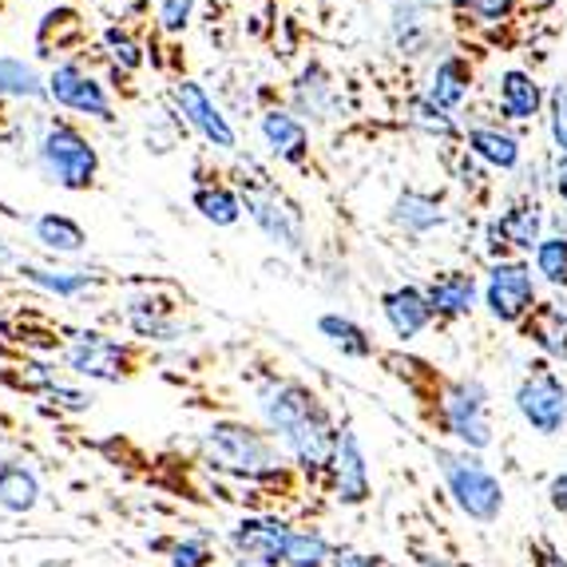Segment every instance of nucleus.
<instances>
[{"instance_id": "obj_1", "label": "nucleus", "mask_w": 567, "mask_h": 567, "mask_svg": "<svg viewBox=\"0 0 567 567\" xmlns=\"http://www.w3.org/2000/svg\"><path fill=\"white\" fill-rule=\"evenodd\" d=\"M436 473L445 481L456 512L476 524H496L504 512V484L468 449H436Z\"/></svg>"}, {"instance_id": "obj_2", "label": "nucleus", "mask_w": 567, "mask_h": 567, "mask_svg": "<svg viewBox=\"0 0 567 567\" xmlns=\"http://www.w3.org/2000/svg\"><path fill=\"white\" fill-rule=\"evenodd\" d=\"M488 389L476 378H456L436 393V429L468 453L492 445V405Z\"/></svg>"}, {"instance_id": "obj_3", "label": "nucleus", "mask_w": 567, "mask_h": 567, "mask_svg": "<svg viewBox=\"0 0 567 567\" xmlns=\"http://www.w3.org/2000/svg\"><path fill=\"white\" fill-rule=\"evenodd\" d=\"M203 449H207V456L218 468L246 476V481H266V476H275L282 468L275 441L258 433V429L243 425V421H218V425H210L203 433Z\"/></svg>"}, {"instance_id": "obj_4", "label": "nucleus", "mask_w": 567, "mask_h": 567, "mask_svg": "<svg viewBox=\"0 0 567 567\" xmlns=\"http://www.w3.org/2000/svg\"><path fill=\"white\" fill-rule=\"evenodd\" d=\"M37 163L44 171V179L64 190H87L95 183V171H100L95 147L68 123H48L44 140L37 147Z\"/></svg>"}, {"instance_id": "obj_5", "label": "nucleus", "mask_w": 567, "mask_h": 567, "mask_svg": "<svg viewBox=\"0 0 567 567\" xmlns=\"http://www.w3.org/2000/svg\"><path fill=\"white\" fill-rule=\"evenodd\" d=\"M520 421L536 436H564L567 433V381L559 378L548 361L528 365V373L516 385L512 398Z\"/></svg>"}, {"instance_id": "obj_6", "label": "nucleus", "mask_w": 567, "mask_h": 567, "mask_svg": "<svg viewBox=\"0 0 567 567\" xmlns=\"http://www.w3.org/2000/svg\"><path fill=\"white\" fill-rule=\"evenodd\" d=\"M484 306L496 322L524 326L536 313V278L524 262H492L488 282H484Z\"/></svg>"}, {"instance_id": "obj_7", "label": "nucleus", "mask_w": 567, "mask_h": 567, "mask_svg": "<svg viewBox=\"0 0 567 567\" xmlns=\"http://www.w3.org/2000/svg\"><path fill=\"white\" fill-rule=\"evenodd\" d=\"M290 524L275 516H246L230 528V548L243 556L246 567H282Z\"/></svg>"}, {"instance_id": "obj_8", "label": "nucleus", "mask_w": 567, "mask_h": 567, "mask_svg": "<svg viewBox=\"0 0 567 567\" xmlns=\"http://www.w3.org/2000/svg\"><path fill=\"white\" fill-rule=\"evenodd\" d=\"M330 476H333V501L346 504V508H358V504H365L373 496V476H369L365 449H361V436L353 429H341L338 433Z\"/></svg>"}, {"instance_id": "obj_9", "label": "nucleus", "mask_w": 567, "mask_h": 567, "mask_svg": "<svg viewBox=\"0 0 567 567\" xmlns=\"http://www.w3.org/2000/svg\"><path fill=\"white\" fill-rule=\"evenodd\" d=\"M64 361L72 373L92 381H123L132 373L127 350H123L120 341L104 338V333H76V341L68 346Z\"/></svg>"}, {"instance_id": "obj_10", "label": "nucleus", "mask_w": 567, "mask_h": 567, "mask_svg": "<svg viewBox=\"0 0 567 567\" xmlns=\"http://www.w3.org/2000/svg\"><path fill=\"white\" fill-rule=\"evenodd\" d=\"M243 207L286 250H302V215L275 187H243Z\"/></svg>"}, {"instance_id": "obj_11", "label": "nucleus", "mask_w": 567, "mask_h": 567, "mask_svg": "<svg viewBox=\"0 0 567 567\" xmlns=\"http://www.w3.org/2000/svg\"><path fill=\"white\" fill-rule=\"evenodd\" d=\"M48 95H52L60 107L95 115V120H112V100H107L104 84L92 80L84 68H76V64L52 68V76H48Z\"/></svg>"}, {"instance_id": "obj_12", "label": "nucleus", "mask_w": 567, "mask_h": 567, "mask_svg": "<svg viewBox=\"0 0 567 567\" xmlns=\"http://www.w3.org/2000/svg\"><path fill=\"white\" fill-rule=\"evenodd\" d=\"M175 104H179L183 120H187L210 147H218V152H230V147H235V127L227 123V115L210 104V95L203 92L195 80H179V84H175Z\"/></svg>"}, {"instance_id": "obj_13", "label": "nucleus", "mask_w": 567, "mask_h": 567, "mask_svg": "<svg viewBox=\"0 0 567 567\" xmlns=\"http://www.w3.org/2000/svg\"><path fill=\"white\" fill-rule=\"evenodd\" d=\"M381 313L401 341H413L433 322V306H429L425 290H416V286H398V290L381 293Z\"/></svg>"}, {"instance_id": "obj_14", "label": "nucleus", "mask_w": 567, "mask_h": 567, "mask_svg": "<svg viewBox=\"0 0 567 567\" xmlns=\"http://www.w3.org/2000/svg\"><path fill=\"white\" fill-rule=\"evenodd\" d=\"M429 306H433V318H468L476 306V278L464 275V270H445L436 275L425 290Z\"/></svg>"}, {"instance_id": "obj_15", "label": "nucleus", "mask_w": 567, "mask_h": 567, "mask_svg": "<svg viewBox=\"0 0 567 567\" xmlns=\"http://www.w3.org/2000/svg\"><path fill=\"white\" fill-rule=\"evenodd\" d=\"M262 135H266V143L275 147L278 159H286V163H306V155H310V135H306L302 120L290 112H278V107L266 112Z\"/></svg>"}, {"instance_id": "obj_16", "label": "nucleus", "mask_w": 567, "mask_h": 567, "mask_svg": "<svg viewBox=\"0 0 567 567\" xmlns=\"http://www.w3.org/2000/svg\"><path fill=\"white\" fill-rule=\"evenodd\" d=\"M40 504V481L29 464L20 461H0V508L4 512H32Z\"/></svg>"}, {"instance_id": "obj_17", "label": "nucleus", "mask_w": 567, "mask_h": 567, "mask_svg": "<svg viewBox=\"0 0 567 567\" xmlns=\"http://www.w3.org/2000/svg\"><path fill=\"white\" fill-rule=\"evenodd\" d=\"M524 333H528L548 358L567 361V310L564 306H536V313L524 322Z\"/></svg>"}, {"instance_id": "obj_18", "label": "nucleus", "mask_w": 567, "mask_h": 567, "mask_svg": "<svg viewBox=\"0 0 567 567\" xmlns=\"http://www.w3.org/2000/svg\"><path fill=\"white\" fill-rule=\"evenodd\" d=\"M318 330H322V338L330 341L333 350H341L346 358H373V338H369L365 330H361L353 318H341V313H322L318 318Z\"/></svg>"}, {"instance_id": "obj_19", "label": "nucleus", "mask_w": 567, "mask_h": 567, "mask_svg": "<svg viewBox=\"0 0 567 567\" xmlns=\"http://www.w3.org/2000/svg\"><path fill=\"white\" fill-rule=\"evenodd\" d=\"M393 223L405 227L409 235H425V230H433V227L445 223V210H441V203L436 199H429V195L405 190V195L398 199V207H393Z\"/></svg>"}, {"instance_id": "obj_20", "label": "nucleus", "mask_w": 567, "mask_h": 567, "mask_svg": "<svg viewBox=\"0 0 567 567\" xmlns=\"http://www.w3.org/2000/svg\"><path fill=\"white\" fill-rule=\"evenodd\" d=\"M32 230H37V243H44L48 250H56V255H76L87 243L84 227L68 215H40Z\"/></svg>"}, {"instance_id": "obj_21", "label": "nucleus", "mask_w": 567, "mask_h": 567, "mask_svg": "<svg viewBox=\"0 0 567 567\" xmlns=\"http://www.w3.org/2000/svg\"><path fill=\"white\" fill-rule=\"evenodd\" d=\"M20 275L40 290L56 293V298H80L95 286V275L87 270H44V266H20Z\"/></svg>"}, {"instance_id": "obj_22", "label": "nucleus", "mask_w": 567, "mask_h": 567, "mask_svg": "<svg viewBox=\"0 0 567 567\" xmlns=\"http://www.w3.org/2000/svg\"><path fill=\"white\" fill-rule=\"evenodd\" d=\"M496 235L504 246H516V250H536L539 246V210L536 207H512L496 218Z\"/></svg>"}, {"instance_id": "obj_23", "label": "nucleus", "mask_w": 567, "mask_h": 567, "mask_svg": "<svg viewBox=\"0 0 567 567\" xmlns=\"http://www.w3.org/2000/svg\"><path fill=\"white\" fill-rule=\"evenodd\" d=\"M333 548L326 544L322 532H310V528H293L290 539H286V556L282 567H330Z\"/></svg>"}, {"instance_id": "obj_24", "label": "nucleus", "mask_w": 567, "mask_h": 567, "mask_svg": "<svg viewBox=\"0 0 567 567\" xmlns=\"http://www.w3.org/2000/svg\"><path fill=\"white\" fill-rule=\"evenodd\" d=\"M468 92V68L461 60H445V64H436L433 72V84H429V104H436L441 112L456 107Z\"/></svg>"}, {"instance_id": "obj_25", "label": "nucleus", "mask_w": 567, "mask_h": 567, "mask_svg": "<svg viewBox=\"0 0 567 567\" xmlns=\"http://www.w3.org/2000/svg\"><path fill=\"white\" fill-rule=\"evenodd\" d=\"M195 210H199L207 223H215V227H235L238 218H243V199H238L235 190L210 183V187L195 190Z\"/></svg>"}, {"instance_id": "obj_26", "label": "nucleus", "mask_w": 567, "mask_h": 567, "mask_svg": "<svg viewBox=\"0 0 567 567\" xmlns=\"http://www.w3.org/2000/svg\"><path fill=\"white\" fill-rule=\"evenodd\" d=\"M127 322H132V330L140 333V338L147 341H171L175 333H179V322L171 318L167 306L159 302H132V310H127Z\"/></svg>"}, {"instance_id": "obj_27", "label": "nucleus", "mask_w": 567, "mask_h": 567, "mask_svg": "<svg viewBox=\"0 0 567 567\" xmlns=\"http://www.w3.org/2000/svg\"><path fill=\"white\" fill-rule=\"evenodd\" d=\"M501 107L508 120H532L539 107V87L524 72H508L501 80Z\"/></svg>"}, {"instance_id": "obj_28", "label": "nucleus", "mask_w": 567, "mask_h": 567, "mask_svg": "<svg viewBox=\"0 0 567 567\" xmlns=\"http://www.w3.org/2000/svg\"><path fill=\"white\" fill-rule=\"evenodd\" d=\"M468 147H473V155H481L484 163H492V167H516V159H520L516 140L496 132V127H476V132H468Z\"/></svg>"}, {"instance_id": "obj_29", "label": "nucleus", "mask_w": 567, "mask_h": 567, "mask_svg": "<svg viewBox=\"0 0 567 567\" xmlns=\"http://www.w3.org/2000/svg\"><path fill=\"white\" fill-rule=\"evenodd\" d=\"M48 87L40 84L37 68L24 64V60L0 56V95H12V100H37Z\"/></svg>"}, {"instance_id": "obj_30", "label": "nucleus", "mask_w": 567, "mask_h": 567, "mask_svg": "<svg viewBox=\"0 0 567 567\" xmlns=\"http://www.w3.org/2000/svg\"><path fill=\"white\" fill-rule=\"evenodd\" d=\"M293 100H298V112L326 120V112H330V84H326L322 68H306L298 87H293Z\"/></svg>"}, {"instance_id": "obj_31", "label": "nucleus", "mask_w": 567, "mask_h": 567, "mask_svg": "<svg viewBox=\"0 0 567 567\" xmlns=\"http://www.w3.org/2000/svg\"><path fill=\"white\" fill-rule=\"evenodd\" d=\"M536 270L544 282L551 286H567V238H539L536 246Z\"/></svg>"}, {"instance_id": "obj_32", "label": "nucleus", "mask_w": 567, "mask_h": 567, "mask_svg": "<svg viewBox=\"0 0 567 567\" xmlns=\"http://www.w3.org/2000/svg\"><path fill=\"white\" fill-rule=\"evenodd\" d=\"M215 564V551H210L207 539H179L171 548V567H210Z\"/></svg>"}, {"instance_id": "obj_33", "label": "nucleus", "mask_w": 567, "mask_h": 567, "mask_svg": "<svg viewBox=\"0 0 567 567\" xmlns=\"http://www.w3.org/2000/svg\"><path fill=\"white\" fill-rule=\"evenodd\" d=\"M107 48H112V56H115V64L120 68H127V72H132V68H140L143 64V56H140V44H135L132 37H127V32H120V29H107Z\"/></svg>"}, {"instance_id": "obj_34", "label": "nucleus", "mask_w": 567, "mask_h": 567, "mask_svg": "<svg viewBox=\"0 0 567 567\" xmlns=\"http://www.w3.org/2000/svg\"><path fill=\"white\" fill-rule=\"evenodd\" d=\"M413 123H421V127H429L436 135H453V120L436 104H429V100H416L413 104Z\"/></svg>"}, {"instance_id": "obj_35", "label": "nucleus", "mask_w": 567, "mask_h": 567, "mask_svg": "<svg viewBox=\"0 0 567 567\" xmlns=\"http://www.w3.org/2000/svg\"><path fill=\"white\" fill-rule=\"evenodd\" d=\"M190 20V0H163L159 4V24L167 32H183Z\"/></svg>"}, {"instance_id": "obj_36", "label": "nucleus", "mask_w": 567, "mask_h": 567, "mask_svg": "<svg viewBox=\"0 0 567 567\" xmlns=\"http://www.w3.org/2000/svg\"><path fill=\"white\" fill-rule=\"evenodd\" d=\"M330 567H393V564L381 556H361V551H350V548H333Z\"/></svg>"}, {"instance_id": "obj_37", "label": "nucleus", "mask_w": 567, "mask_h": 567, "mask_svg": "<svg viewBox=\"0 0 567 567\" xmlns=\"http://www.w3.org/2000/svg\"><path fill=\"white\" fill-rule=\"evenodd\" d=\"M48 398L60 401V405L72 409V413H84V409H92V398H87V393H80V389H64L60 381L52 389H48Z\"/></svg>"}, {"instance_id": "obj_38", "label": "nucleus", "mask_w": 567, "mask_h": 567, "mask_svg": "<svg viewBox=\"0 0 567 567\" xmlns=\"http://www.w3.org/2000/svg\"><path fill=\"white\" fill-rule=\"evenodd\" d=\"M548 504L567 520V468H564V473L551 476V484H548Z\"/></svg>"}, {"instance_id": "obj_39", "label": "nucleus", "mask_w": 567, "mask_h": 567, "mask_svg": "<svg viewBox=\"0 0 567 567\" xmlns=\"http://www.w3.org/2000/svg\"><path fill=\"white\" fill-rule=\"evenodd\" d=\"M512 9V0H473V12L481 20H501Z\"/></svg>"}, {"instance_id": "obj_40", "label": "nucleus", "mask_w": 567, "mask_h": 567, "mask_svg": "<svg viewBox=\"0 0 567 567\" xmlns=\"http://www.w3.org/2000/svg\"><path fill=\"white\" fill-rule=\"evenodd\" d=\"M532 567H567V559L559 556L556 548H548V544H544V548H536V556H532Z\"/></svg>"}, {"instance_id": "obj_41", "label": "nucleus", "mask_w": 567, "mask_h": 567, "mask_svg": "<svg viewBox=\"0 0 567 567\" xmlns=\"http://www.w3.org/2000/svg\"><path fill=\"white\" fill-rule=\"evenodd\" d=\"M9 262H12V250L4 243H0V266H9Z\"/></svg>"}]
</instances>
